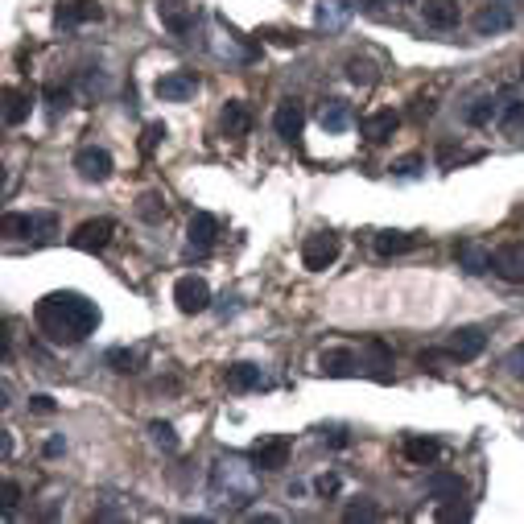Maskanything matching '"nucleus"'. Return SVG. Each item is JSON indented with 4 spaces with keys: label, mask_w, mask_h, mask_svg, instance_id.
<instances>
[{
    "label": "nucleus",
    "mask_w": 524,
    "mask_h": 524,
    "mask_svg": "<svg viewBox=\"0 0 524 524\" xmlns=\"http://www.w3.org/2000/svg\"><path fill=\"white\" fill-rule=\"evenodd\" d=\"M491 260H496V252L491 248H483V244H475V240H462L458 244V265L467 268V273H491Z\"/></svg>",
    "instance_id": "6ab92c4d"
},
{
    "label": "nucleus",
    "mask_w": 524,
    "mask_h": 524,
    "mask_svg": "<svg viewBox=\"0 0 524 524\" xmlns=\"http://www.w3.org/2000/svg\"><path fill=\"white\" fill-rule=\"evenodd\" d=\"M438 454H442V442L438 438H426V434H413L405 438V458L418 462V467H426V462H434Z\"/></svg>",
    "instance_id": "393cba45"
},
{
    "label": "nucleus",
    "mask_w": 524,
    "mask_h": 524,
    "mask_svg": "<svg viewBox=\"0 0 524 524\" xmlns=\"http://www.w3.org/2000/svg\"><path fill=\"white\" fill-rule=\"evenodd\" d=\"M343 516H347V520H351V524H356V520H380V508H376V504H368V499H364V504H351Z\"/></svg>",
    "instance_id": "f704fd0d"
},
{
    "label": "nucleus",
    "mask_w": 524,
    "mask_h": 524,
    "mask_svg": "<svg viewBox=\"0 0 524 524\" xmlns=\"http://www.w3.org/2000/svg\"><path fill=\"white\" fill-rule=\"evenodd\" d=\"M104 364L112 368V372L128 376V372H136V368H141V351H128V347H112V351L104 356Z\"/></svg>",
    "instance_id": "bb28decb"
},
{
    "label": "nucleus",
    "mask_w": 524,
    "mask_h": 524,
    "mask_svg": "<svg viewBox=\"0 0 524 524\" xmlns=\"http://www.w3.org/2000/svg\"><path fill=\"white\" fill-rule=\"evenodd\" d=\"M338 0H330V5H322L318 9V25H343V17H347V5L343 9H335Z\"/></svg>",
    "instance_id": "e433bc0d"
},
{
    "label": "nucleus",
    "mask_w": 524,
    "mask_h": 524,
    "mask_svg": "<svg viewBox=\"0 0 524 524\" xmlns=\"http://www.w3.org/2000/svg\"><path fill=\"white\" fill-rule=\"evenodd\" d=\"M421 169H426V157H421V153H409V157L392 161V174H397V178H413V174H421Z\"/></svg>",
    "instance_id": "7c9ffc66"
},
{
    "label": "nucleus",
    "mask_w": 524,
    "mask_h": 524,
    "mask_svg": "<svg viewBox=\"0 0 524 524\" xmlns=\"http://www.w3.org/2000/svg\"><path fill=\"white\" fill-rule=\"evenodd\" d=\"M335 260H338V236H330V231H318V236H310L302 244V265L310 273H327Z\"/></svg>",
    "instance_id": "39448f33"
},
{
    "label": "nucleus",
    "mask_w": 524,
    "mask_h": 524,
    "mask_svg": "<svg viewBox=\"0 0 524 524\" xmlns=\"http://www.w3.org/2000/svg\"><path fill=\"white\" fill-rule=\"evenodd\" d=\"M318 120H322L327 133H343V128H347V104H343V99H327L322 112H318Z\"/></svg>",
    "instance_id": "cd10ccee"
},
{
    "label": "nucleus",
    "mask_w": 524,
    "mask_h": 524,
    "mask_svg": "<svg viewBox=\"0 0 524 524\" xmlns=\"http://www.w3.org/2000/svg\"><path fill=\"white\" fill-rule=\"evenodd\" d=\"M338 488H343V479H338V475H322V479H318V491H322V496H335Z\"/></svg>",
    "instance_id": "79ce46f5"
},
{
    "label": "nucleus",
    "mask_w": 524,
    "mask_h": 524,
    "mask_svg": "<svg viewBox=\"0 0 524 524\" xmlns=\"http://www.w3.org/2000/svg\"><path fill=\"white\" fill-rule=\"evenodd\" d=\"M475 157H479L475 149H454V145H442V153H438V166H442V169H454L458 161H475Z\"/></svg>",
    "instance_id": "2f4dec72"
},
{
    "label": "nucleus",
    "mask_w": 524,
    "mask_h": 524,
    "mask_svg": "<svg viewBox=\"0 0 524 524\" xmlns=\"http://www.w3.org/2000/svg\"><path fill=\"white\" fill-rule=\"evenodd\" d=\"M34 322L50 343L58 347H75L87 335H96L99 327V306L91 297L75 294V289H58V294H45L34 306Z\"/></svg>",
    "instance_id": "f257e3e1"
},
{
    "label": "nucleus",
    "mask_w": 524,
    "mask_h": 524,
    "mask_svg": "<svg viewBox=\"0 0 524 524\" xmlns=\"http://www.w3.org/2000/svg\"><path fill=\"white\" fill-rule=\"evenodd\" d=\"M426 488H429V496H434V499L450 504V499H462L467 483H462V475H454V471H434V475H429Z\"/></svg>",
    "instance_id": "412c9836"
},
{
    "label": "nucleus",
    "mask_w": 524,
    "mask_h": 524,
    "mask_svg": "<svg viewBox=\"0 0 524 524\" xmlns=\"http://www.w3.org/2000/svg\"><path fill=\"white\" fill-rule=\"evenodd\" d=\"M496 116H499V104H496V99H479V104L467 112V120H471V125H488V120H496Z\"/></svg>",
    "instance_id": "473e14b6"
},
{
    "label": "nucleus",
    "mask_w": 524,
    "mask_h": 524,
    "mask_svg": "<svg viewBox=\"0 0 524 524\" xmlns=\"http://www.w3.org/2000/svg\"><path fill=\"white\" fill-rule=\"evenodd\" d=\"M347 79L356 83V87H376L380 83V66L372 58H347Z\"/></svg>",
    "instance_id": "a878e982"
},
{
    "label": "nucleus",
    "mask_w": 524,
    "mask_h": 524,
    "mask_svg": "<svg viewBox=\"0 0 524 524\" xmlns=\"http://www.w3.org/2000/svg\"><path fill=\"white\" fill-rule=\"evenodd\" d=\"M504 29H512V13H508L504 5H488V9L475 13V34H479V37L504 34Z\"/></svg>",
    "instance_id": "4be33fe9"
},
{
    "label": "nucleus",
    "mask_w": 524,
    "mask_h": 524,
    "mask_svg": "<svg viewBox=\"0 0 524 524\" xmlns=\"http://www.w3.org/2000/svg\"><path fill=\"white\" fill-rule=\"evenodd\" d=\"M499 120H504V125H520L524 120V99H508V107L499 112Z\"/></svg>",
    "instance_id": "4c0bfd02"
},
{
    "label": "nucleus",
    "mask_w": 524,
    "mask_h": 524,
    "mask_svg": "<svg viewBox=\"0 0 524 524\" xmlns=\"http://www.w3.org/2000/svg\"><path fill=\"white\" fill-rule=\"evenodd\" d=\"M223 380H227V388H231V392L265 388V372H260L257 364H231L227 372H223Z\"/></svg>",
    "instance_id": "aec40b11"
},
{
    "label": "nucleus",
    "mask_w": 524,
    "mask_h": 524,
    "mask_svg": "<svg viewBox=\"0 0 524 524\" xmlns=\"http://www.w3.org/2000/svg\"><path fill=\"white\" fill-rule=\"evenodd\" d=\"M289 454H294V442H289V438L268 434L252 446V467H257V471H281L285 462H289Z\"/></svg>",
    "instance_id": "7ed1b4c3"
},
{
    "label": "nucleus",
    "mask_w": 524,
    "mask_h": 524,
    "mask_svg": "<svg viewBox=\"0 0 524 524\" xmlns=\"http://www.w3.org/2000/svg\"><path fill=\"white\" fill-rule=\"evenodd\" d=\"M99 17H104V9H99L96 0H71V5H63V9L54 13V25L75 29V25H87V21H99Z\"/></svg>",
    "instance_id": "2eb2a0df"
},
{
    "label": "nucleus",
    "mask_w": 524,
    "mask_h": 524,
    "mask_svg": "<svg viewBox=\"0 0 524 524\" xmlns=\"http://www.w3.org/2000/svg\"><path fill=\"white\" fill-rule=\"evenodd\" d=\"M397 128H400V116H397V112H388V107H384V112H372V116H364V120H359V133H364L372 145H384L392 133H397Z\"/></svg>",
    "instance_id": "dca6fc26"
},
{
    "label": "nucleus",
    "mask_w": 524,
    "mask_h": 524,
    "mask_svg": "<svg viewBox=\"0 0 524 524\" xmlns=\"http://www.w3.org/2000/svg\"><path fill=\"white\" fill-rule=\"evenodd\" d=\"M45 99H50V107H54V112H63V107H71V91L45 87Z\"/></svg>",
    "instance_id": "ea45409f"
},
{
    "label": "nucleus",
    "mask_w": 524,
    "mask_h": 524,
    "mask_svg": "<svg viewBox=\"0 0 524 524\" xmlns=\"http://www.w3.org/2000/svg\"><path fill=\"white\" fill-rule=\"evenodd\" d=\"M45 454H50V458L54 454H63V438H50V442H45Z\"/></svg>",
    "instance_id": "49530a36"
},
{
    "label": "nucleus",
    "mask_w": 524,
    "mask_h": 524,
    "mask_svg": "<svg viewBox=\"0 0 524 524\" xmlns=\"http://www.w3.org/2000/svg\"><path fill=\"white\" fill-rule=\"evenodd\" d=\"M413 116H418V120H426V116H434V99H418V107H413Z\"/></svg>",
    "instance_id": "a18cd8bd"
},
{
    "label": "nucleus",
    "mask_w": 524,
    "mask_h": 524,
    "mask_svg": "<svg viewBox=\"0 0 524 524\" xmlns=\"http://www.w3.org/2000/svg\"><path fill=\"white\" fill-rule=\"evenodd\" d=\"M149 434H153V442H157L161 450H178V446H182L178 429L169 426V421H153V426H149Z\"/></svg>",
    "instance_id": "c756f323"
},
{
    "label": "nucleus",
    "mask_w": 524,
    "mask_h": 524,
    "mask_svg": "<svg viewBox=\"0 0 524 524\" xmlns=\"http://www.w3.org/2000/svg\"><path fill=\"white\" fill-rule=\"evenodd\" d=\"M504 368L516 376V380H524V343H516L512 351H508V356H504Z\"/></svg>",
    "instance_id": "c9c22d12"
},
{
    "label": "nucleus",
    "mask_w": 524,
    "mask_h": 524,
    "mask_svg": "<svg viewBox=\"0 0 524 524\" xmlns=\"http://www.w3.org/2000/svg\"><path fill=\"white\" fill-rule=\"evenodd\" d=\"M75 169H79L83 182H107L112 178V153L107 149H96V145H87V149L75 153Z\"/></svg>",
    "instance_id": "6e6552de"
},
{
    "label": "nucleus",
    "mask_w": 524,
    "mask_h": 524,
    "mask_svg": "<svg viewBox=\"0 0 524 524\" xmlns=\"http://www.w3.org/2000/svg\"><path fill=\"white\" fill-rule=\"evenodd\" d=\"M29 107H34L29 91H21V87H5V125L17 128L21 120H29Z\"/></svg>",
    "instance_id": "5701e85b"
},
{
    "label": "nucleus",
    "mask_w": 524,
    "mask_h": 524,
    "mask_svg": "<svg viewBox=\"0 0 524 524\" xmlns=\"http://www.w3.org/2000/svg\"><path fill=\"white\" fill-rule=\"evenodd\" d=\"M483 347H488V335H483L479 327H458L450 335V343H446V356L458 359V364H467V359H479Z\"/></svg>",
    "instance_id": "1a4fd4ad"
},
{
    "label": "nucleus",
    "mask_w": 524,
    "mask_h": 524,
    "mask_svg": "<svg viewBox=\"0 0 524 524\" xmlns=\"http://www.w3.org/2000/svg\"><path fill=\"white\" fill-rule=\"evenodd\" d=\"M322 442H330V446H347V434H343V429H322Z\"/></svg>",
    "instance_id": "37998d69"
},
{
    "label": "nucleus",
    "mask_w": 524,
    "mask_h": 524,
    "mask_svg": "<svg viewBox=\"0 0 524 524\" xmlns=\"http://www.w3.org/2000/svg\"><path fill=\"white\" fill-rule=\"evenodd\" d=\"M438 516H442V520H467L471 512H467V508H458V504L450 499V504H442V512H438Z\"/></svg>",
    "instance_id": "a19ab883"
},
{
    "label": "nucleus",
    "mask_w": 524,
    "mask_h": 524,
    "mask_svg": "<svg viewBox=\"0 0 524 524\" xmlns=\"http://www.w3.org/2000/svg\"><path fill=\"white\" fill-rule=\"evenodd\" d=\"M29 409H34V413H54V400L50 397H34V400H29Z\"/></svg>",
    "instance_id": "c03bdc74"
},
{
    "label": "nucleus",
    "mask_w": 524,
    "mask_h": 524,
    "mask_svg": "<svg viewBox=\"0 0 524 524\" xmlns=\"http://www.w3.org/2000/svg\"><path fill=\"white\" fill-rule=\"evenodd\" d=\"M153 96L166 99V104H186L198 96V75L195 71H169L153 83Z\"/></svg>",
    "instance_id": "20e7f679"
},
{
    "label": "nucleus",
    "mask_w": 524,
    "mask_h": 524,
    "mask_svg": "<svg viewBox=\"0 0 524 524\" xmlns=\"http://www.w3.org/2000/svg\"><path fill=\"white\" fill-rule=\"evenodd\" d=\"M174 302L182 314H203L211 306V285L203 277H178L174 281Z\"/></svg>",
    "instance_id": "423d86ee"
},
{
    "label": "nucleus",
    "mask_w": 524,
    "mask_h": 524,
    "mask_svg": "<svg viewBox=\"0 0 524 524\" xmlns=\"http://www.w3.org/2000/svg\"><path fill=\"white\" fill-rule=\"evenodd\" d=\"M0 496H5V499H0V508H5V512H13V508H17V499H21V488H17V483H13V479H5V488H0Z\"/></svg>",
    "instance_id": "58836bf2"
},
{
    "label": "nucleus",
    "mask_w": 524,
    "mask_h": 524,
    "mask_svg": "<svg viewBox=\"0 0 524 524\" xmlns=\"http://www.w3.org/2000/svg\"><path fill=\"white\" fill-rule=\"evenodd\" d=\"M136 215H141L145 223H161V219H166V198H161L157 190L141 195V203H136Z\"/></svg>",
    "instance_id": "c85d7f7f"
},
{
    "label": "nucleus",
    "mask_w": 524,
    "mask_h": 524,
    "mask_svg": "<svg viewBox=\"0 0 524 524\" xmlns=\"http://www.w3.org/2000/svg\"><path fill=\"white\" fill-rule=\"evenodd\" d=\"M166 141V125H145L141 133V157H153V149Z\"/></svg>",
    "instance_id": "72a5a7b5"
},
{
    "label": "nucleus",
    "mask_w": 524,
    "mask_h": 524,
    "mask_svg": "<svg viewBox=\"0 0 524 524\" xmlns=\"http://www.w3.org/2000/svg\"><path fill=\"white\" fill-rule=\"evenodd\" d=\"M491 273L504 277V281H512V285H524V244L520 240L499 244L496 260H491Z\"/></svg>",
    "instance_id": "9d476101"
},
{
    "label": "nucleus",
    "mask_w": 524,
    "mask_h": 524,
    "mask_svg": "<svg viewBox=\"0 0 524 524\" xmlns=\"http://www.w3.org/2000/svg\"><path fill=\"white\" fill-rule=\"evenodd\" d=\"M219 128L223 136H248L252 133V107L244 99H227L219 112Z\"/></svg>",
    "instance_id": "4468645a"
},
{
    "label": "nucleus",
    "mask_w": 524,
    "mask_h": 524,
    "mask_svg": "<svg viewBox=\"0 0 524 524\" xmlns=\"http://www.w3.org/2000/svg\"><path fill=\"white\" fill-rule=\"evenodd\" d=\"M421 13H426V25L429 29H458V21H462L458 0H426V5H421Z\"/></svg>",
    "instance_id": "a211bd4d"
},
{
    "label": "nucleus",
    "mask_w": 524,
    "mask_h": 524,
    "mask_svg": "<svg viewBox=\"0 0 524 524\" xmlns=\"http://www.w3.org/2000/svg\"><path fill=\"white\" fill-rule=\"evenodd\" d=\"M413 248H418V236H409V231H380L376 236V252L380 257H405Z\"/></svg>",
    "instance_id": "b1692460"
},
{
    "label": "nucleus",
    "mask_w": 524,
    "mask_h": 524,
    "mask_svg": "<svg viewBox=\"0 0 524 524\" xmlns=\"http://www.w3.org/2000/svg\"><path fill=\"white\" fill-rule=\"evenodd\" d=\"M273 128H277V136H285V141H297L306 128V107L297 104V99H281L273 112Z\"/></svg>",
    "instance_id": "9b49d317"
},
{
    "label": "nucleus",
    "mask_w": 524,
    "mask_h": 524,
    "mask_svg": "<svg viewBox=\"0 0 524 524\" xmlns=\"http://www.w3.org/2000/svg\"><path fill=\"white\" fill-rule=\"evenodd\" d=\"M157 17L169 34H186L195 25V5L190 0H157Z\"/></svg>",
    "instance_id": "ddd939ff"
},
{
    "label": "nucleus",
    "mask_w": 524,
    "mask_h": 524,
    "mask_svg": "<svg viewBox=\"0 0 524 524\" xmlns=\"http://www.w3.org/2000/svg\"><path fill=\"white\" fill-rule=\"evenodd\" d=\"M112 236H116V223L112 219H87V223H79V227H75L71 244L79 252H104L107 244H112Z\"/></svg>",
    "instance_id": "0eeeda50"
},
{
    "label": "nucleus",
    "mask_w": 524,
    "mask_h": 524,
    "mask_svg": "<svg viewBox=\"0 0 524 524\" xmlns=\"http://www.w3.org/2000/svg\"><path fill=\"white\" fill-rule=\"evenodd\" d=\"M186 252L190 257H203V252H211V244H215V236H219V219L215 215H207V211H198L195 219H190V227H186Z\"/></svg>",
    "instance_id": "f8f14e48"
},
{
    "label": "nucleus",
    "mask_w": 524,
    "mask_h": 524,
    "mask_svg": "<svg viewBox=\"0 0 524 524\" xmlns=\"http://www.w3.org/2000/svg\"><path fill=\"white\" fill-rule=\"evenodd\" d=\"M405 5H409V0H405Z\"/></svg>",
    "instance_id": "de8ad7c7"
},
{
    "label": "nucleus",
    "mask_w": 524,
    "mask_h": 524,
    "mask_svg": "<svg viewBox=\"0 0 524 524\" xmlns=\"http://www.w3.org/2000/svg\"><path fill=\"white\" fill-rule=\"evenodd\" d=\"M0 227H5V236H13V240H45V236H54L58 231V215L54 211H5V219H0Z\"/></svg>",
    "instance_id": "f03ea898"
},
{
    "label": "nucleus",
    "mask_w": 524,
    "mask_h": 524,
    "mask_svg": "<svg viewBox=\"0 0 524 524\" xmlns=\"http://www.w3.org/2000/svg\"><path fill=\"white\" fill-rule=\"evenodd\" d=\"M359 359L351 347H330V351H322L318 356V372L322 376H356Z\"/></svg>",
    "instance_id": "f3484780"
}]
</instances>
